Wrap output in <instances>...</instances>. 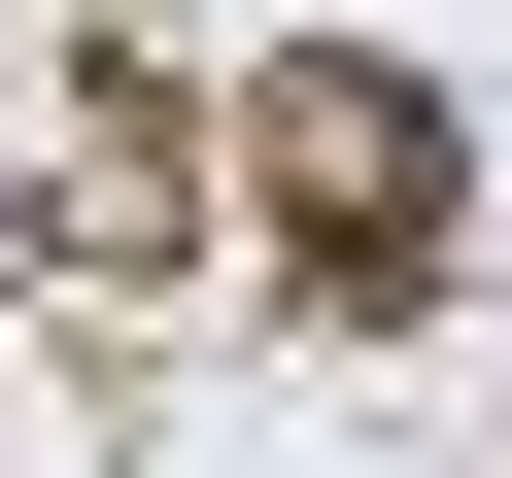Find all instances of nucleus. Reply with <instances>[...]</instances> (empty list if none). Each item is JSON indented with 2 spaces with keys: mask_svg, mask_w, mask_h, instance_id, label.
Masks as SVG:
<instances>
[{
  "mask_svg": "<svg viewBox=\"0 0 512 478\" xmlns=\"http://www.w3.org/2000/svg\"><path fill=\"white\" fill-rule=\"evenodd\" d=\"M239 171H274V239H308V274H444V239H478V103H444L410 35H274Z\"/></svg>",
  "mask_w": 512,
  "mask_h": 478,
  "instance_id": "1",
  "label": "nucleus"
}]
</instances>
